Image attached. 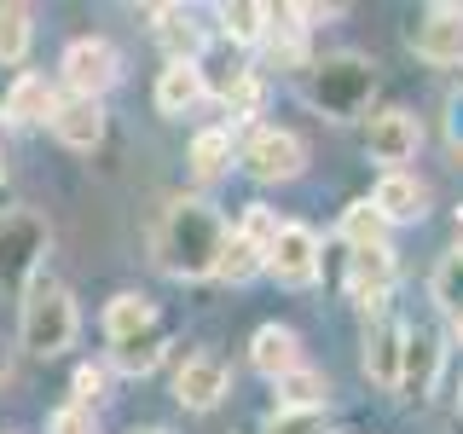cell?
Returning a JSON list of instances; mask_svg holds the SVG:
<instances>
[{"label": "cell", "mask_w": 463, "mask_h": 434, "mask_svg": "<svg viewBox=\"0 0 463 434\" xmlns=\"http://www.w3.org/2000/svg\"><path fill=\"white\" fill-rule=\"evenodd\" d=\"M325 376L307 371V365H296L289 376H279V411H325Z\"/></svg>", "instance_id": "cell-20"}, {"label": "cell", "mask_w": 463, "mask_h": 434, "mask_svg": "<svg viewBox=\"0 0 463 434\" xmlns=\"http://www.w3.org/2000/svg\"><path fill=\"white\" fill-rule=\"evenodd\" d=\"M342 238L354 243V250H376V243H383V214L371 209V197H359V203L342 209Z\"/></svg>", "instance_id": "cell-25"}, {"label": "cell", "mask_w": 463, "mask_h": 434, "mask_svg": "<svg viewBox=\"0 0 463 434\" xmlns=\"http://www.w3.org/2000/svg\"><path fill=\"white\" fill-rule=\"evenodd\" d=\"M452 325H458V342H463V318H452Z\"/></svg>", "instance_id": "cell-33"}, {"label": "cell", "mask_w": 463, "mask_h": 434, "mask_svg": "<svg viewBox=\"0 0 463 434\" xmlns=\"http://www.w3.org/2000/svg\"><path fill=\"white\" fill-rule=\"evenodd\" d=\"M434 365H440V342H434L429 330H405V371H400V388H411V394H429Z\"/></svg>", "instance_id": "cell-19"}, {"label": "cell", "mask_w": 463, "mask_h": 434, "mask_svg": "<svg viewBox=\"0 0 463 434\" xmlns=\"http://www.w3.org/2000/svg\"><path fill=\"white\" fill-rule=\"evenodd\" d=\"M411 47L429 64H463V6H429L411 29Z\"/></svg>", "instance_id": "cell-10"}, {"label": "cell", "mask_w": 463, "mask_h": 434, "mask_svg": "<svg viewBox=\"0 0 463 434\" xmlns=\"http://www.w3.org/2000/svg\"><path fill=\"white\" fill-rule=\"evenodd\" d=\"M70 388H76V405L87 411L93 400H105V371H99V365H81L76 376H70Z\"/></svg>", "instance_id": "cell-30"}, {"label": "cell", "mask_w": 463, "mask_h": 434, "mask_svg": "<svg viewBox=\"0 0 463 434\" xmlns=\"http://www.w3.org/2000/svg\"><path fill=\"white\" fill-rule=\"evenodd\" d=\"M151 250H156V267L168 278H209L221 267V250H226V221L197 197H180L163 209V221L151 231Z\"/></svg>", "instance_id": "cell-1"}, {"label": "cell", "mask_w": 463, "mask_h": 434, "mask_svg": "<svg viewBox=\"0 0 463 434\" xmlns=\"http://www.w3.org/2000/svg\"><path fill=\"white\" fill-rule=\"evenodd\" d=\"M365 145H371V163H383L388 174H400V163H411L417 145H423V127H417L411 110H383V116H371Z\"/></svg>", "instance_id": "cell-7"}, {"label": "cell", "mask_w": 463, "mask_h": 434, "mask_svg": "<svg viewBox=\"0 0 463 434\" xmlns=\"http://www.w3.org/2000/svg\"><path fill=\"white\" fill-rule=\"evenodd\" d=\"M388 289H394V250H388V243L347 255V296H354L365 313H383Z\"/></svg>", "instance_id": "cell-9"}, {"label": "cell", "mask_w": 463, "mask_h": 434, "mask_svg": "<svg viewBox=\"0 0 463 434\" xmlns=\"http://www.w3.org/2000/svg\"><path fill=\"white\" fill-rule=\"evenodd\" d=\"M243 168L255 174V180H296L301 168H307V145H301L289 127H260V134L243 145Z\"/></svg>", "instance_id": "cell-6"}, {"label": "cell", "mask_w": 463, "mask_h": 434, "mask_svg": "<svg viewBox=\"0 0 463 434\" xmlns=\"http://www.w3.org/2000/svg\"><path fill=\"white\" fill-rule=\"evenodd\" d=\"M64 87H70V99H99L105 87H116V76H122V58H116L110 41H99V35H81V41H70L64 47Z\"/></svg>", "instance_id": "cell-4"}, {"label": "cell", "mask_w": 463, "mask_h": 434, "mask_svg": "<svg viewBox=\"0 0 463 434\" xmlns=\"http://www.w3.org/2000/svg\"><path fill=\"white\" fill-rule=\"evenodd\" d=\"M226 388H232V371H226V359H214V354H192L174 371V394H180L185 411H214V405L226 400Z\"/></svg>", "instance_id": "cell-8"}, {"label": "cell", "mask_w": 463, "mask_h": 434, "mask_svg": "<svg viewBox=\"0 0 463 434\" xmlns=\"http://www.w3.org/2000/svg\"><path fill=\"white\" fill-rule=\"evenodd\" d=\"M156 35L168 41V64H197V47H203V29L192 24L185 6H156Z\"/></svg>", "instance_id": "cell-17"}, {"label": "cell", "mask_w": 463, "mask_h": 434, "mask_svg": "<svg viewBox=\"0 0 463 434\" xmlns=\"http://www.w3.org/2000/svg\"><path fill=\"white\" fill-rule=\"evenodd\" d=\"M145 434H163V429H145Z\"/></svg>", "instance_id": "cell-36"}, {"label": "cell", "mask_w": 463, "mask_h": 434, "mask_svg": "<svg viewBox=\"0 0 463 434\" xmlns=\"http://www.w3.org/2000/svg\"><path fill=\"white\" fill-rule=\"evenodd\" d=\"M18 342L29 359H58L76 342V301H70L64 284H52V278L29 284L24 313H18Z\"/></svg>", "instance_id": "cell-2"}, {"label": "cell", "mask_w": 463, "mask_h": 434, "mask_svg": "<svg viewBox=\"0 0 463 434\" xmlns=\"http://www.w3.org/2000/svg\"><path fill=\"white\" fill-rule=\"evenodd\" d=\"M267 272L289 289H307L318 278V231L301 226V221H284L272 250H267Z\"/></svg>", "instance_id": "cell-5"}, {"label": "cell", "mask_w": 463, "mask_h": 434, "mask_svg": "<svg viewBox=\"0 0 463 434\" xmlns=\"http://www.w3.org/2000/svg\"><path fill=\"white\" fill-rule=\"evenodd\" d=\"M52 434H93L81 405H64V411H52Z\"/></svg>", "instance_id": "cell-31"}, {"label": "cell", "mask_w": 463, "mask_h": 434, "mask_svg": "<svg viewBox=\"0 0 463 434\" xmlns=\"http://www.w3.org/2000/svg\"><path fill=\"white\" fill-rule=\"evenodd\" d=\"M250 365L279 382V376H289V371L301 365V336L289 325H260L255 342H250Z\"/></svg>", "instance_id": "cell-14"}, {"label": "cell", "mask_w": 463, "mask_h": 434, "mask_svg": "<svg viewBox=\"0 0 463 434\" xmlns=\"http://www.w3.org/2000/svg\"><path fill=\"white\" fill-rule=\"evenodd\" d=\"M203 93H209V81H203L197 64H168L163 76H156V110L163 116H185L203 105Z\"/></svg>", "instance_id": "cell-16"}, {"label": "cell", "mask_w": 463, "mask_h": 434, "mask_svg": "<svg viewBox=\"0 0 463 434\" xmlns=\"http://www.w3.org/2000/svg\"><path fill=\"white\" fill-rule=\"evenodd\" d=\"M429 289H434V301H440V307L452 313V318H463V250H458V255H446L440 267H434Z\"/></svg>", "instance_id": "cell-26"}, {"label": "cell", "mask_w": 463, "mask_h": 434, "mask_svg": "<svg viewBox=\"0 0 463 434\" xmlns=\"http://www.w3.org/2000/svg\"><path fill=\"white\" fill-rule=\"evenodd\" d=\"M145 330H156V313H151V301L145 296H116L110 307H105V336L110 342H134V336H145Z\"/></svg>", "instance_id": "cell-18"}, {"label": "cell", "mask_w": 463, "mask_h": 434, "mask_svg": "<svg viewBox=\"0 0 463 434\" xmlns=\"http://www.w3.org/2000/svg\"><path fill=\"white\" fill-rule=\"evenodd\" d=\"M221 24L232 41H260L267 35V6H221Z\"/></svg>", "instance_id": "cell-28"}, {"label": "cell", "mask_w": 463, "mask_h": 434, "mask_svg": "<svg viewBox=\"0 0 463 434\" xmlns=\"http://www.w3.org/2000/svg\"><path fill=\"white\" fill-rule=\"evenodd\" d=\"M29 41H35V18L29 6H0V64H24L29 58Z\"/></svg>", "instance_id": "cell-22"}, {"label": "cell", "mask_w": 463, "mask_h": 434, "mask_svg": "<svg viewBox=\"0 0 463 434\" xmlns=\"http://www.w3.org/2000/svg\"><path fill=\"white\" fill-rule=\"evenodd\" d=\"M458 238H463V214H458Z\"/></svg>", "instance_id": "cell-34"}, {"label": "cell", "mask_w": 463, "mask_h": 434, "mask_svg": "<svg viewBox=\"0 0 463 434\" xmlns=\"http://www.w3.org/2000/svg\"><path fill=\"white\" fill-rule=\"evenodd\" d=\"M0 185H6V168H0Z\"/></svg>", "instance_id": "cell-35"}, {"label": "cell", "mask_w": 463, "mask_h": 434, "mask_svg": "<svg viewBox=\"0 0 463 434\" xmlns=\"http://www.w3.org/2000/svg\"><path fill=\"white\" fill-rule=\"evenodd\" d=\"M110 365L128 371V376H151L156 365H163V330H145V336H134V342H116Z\"/></svg>", "instance_id": "cell-21"}, {"label": "cell", "mask_w": 463, "mask_h": 434, "mask_svg": "<svg viewBox=\"0 0 463 434\" xmlns=\"http://www.w3.org/2000/svg\"><path fill=\"white\" fill-rule=\"evenodd\" d=\"M365 371L376 388H400V371H405V330L394 318H376L371 336H365Z\"/></svg>", "instance_id": "cell-13"}, {"label": "cell", "mask_w": 463, "mask_h": 434, "mask_svg": "<svg viewBox=\"0 0 463 434\" xmlns=\"http://www.w3.org/2000/svg\"><path fill=\"white\" fill-rule=\"evenodd\" d=\"M221 272L226 284H250L255 272H267V250H255L250 238H238V231H226V250H221Z\"/></svg>", "instance_id": "cell-23"}, {"label": "cell", "mask_w": 463, "mask_h": 434, "mask_svg": "<svg viewBox=\"0 0 463 434\" xmlns=\"http://www.w3.org/2000/svg\"><path fill=\"white\" fill-rule=\"evenodd\" d=\"M52 134L64 139L70 151H99V145H105V105H99V99H58Z\"/></svg>", "instance_id": "cell-11"}, {"label": "cell", "mask_w": 463, "mask_h": 434, "mask_svg": "<svg viewBox=\"0 0 463 434\" xmlns=\"http://www.w3.org/2000/svg\"><path fill=\"white\" fill-rule=\"evenodd\" d=\"M41 255H47V226L29 209L0 214V284L29 296V284L41 278Z\"/></svg>", "instance_id": "cell-3"}, {"label": "cell", "mask_w": 463, "mask_h": 434, "mask_svg": "<svg viewBox=\"0 0 463 434\" xmlns=\"http://www.w3.org/2000/svg\"><path fill=\"white\" fill-rule=\"evenodd\" d=\"M279 214H272L267 209V203H250V209H243V221L238 226H232V231H238V238H250L255 243V250H272V238H279Z\"/></svg>", "instance_id": "cell-27"}, {"label": "cell", "mask_w": 463, "mask_h": 434, "mask_svg": "<svg viewBox=\"0 0 463 434\" xmlns=\"http://www.w3.org/2000/svg\"><path fill=\"white\" fill-rule=\"evenodd\" d=\"M58 110V87L47 76H18L12 93L0 99V122L6 127H29V122H52Z\"/></svg>", "instance_id": "cell-12"}, {"label": "cell", "mask_w": 463, "mask_h": 434, "mask_svg": "<svg viewBox=\"0 0 463 434\" xmlns=\"http://www.w3.org/2000/svg\"><path fill=\"white\" fill-rule=\"evenodd\" d=\"M452 139L463 145V105H452Z\"/></svg>", "instance_id": "cell-32"}, {"label": "cell", "mask_w": 463, "mask_h": 434, "mask_svg": "<svg viewBox=\"0 0 463 434\" xmlns=\"http://www.w3.org/2000/svg\"><path fill=\"white\" fill-rule=\"evenodd\" d=\"M226 163H232V134L226 127H209V134L192 139V174L197 180H221Z\"/></svg>", "instance_id": "cell-24"}, {"label": "cell", "mask_w": 463, "mask_h": 434, "mask_svg": "<svg viewBox=\"0 0 463 434\" xmlns=\"http://www.w3.org/2000/svg\"><path fill=\"white\" fill-rule=\"evenodd\" d=\"M260 434H325V411H272Z\"/></svg>", "instance_id": "cell-29"}, {"label": "cell", "mask_w": 463, "mask_h": 434, "mask_svg": "<svg viewBox=\"0 0 463 434\" xmlns=\"http://www.w3.org/2000/svg\"><path fill=\"white\" fill-rule=\"evenodd\" d=\"M423 185L411 180V174H383V180H376V192H371V209L383 214V226L394 221V226H405V221H423Z\"/></svg>", "instance_id": "cell-15"}]
</instances>
